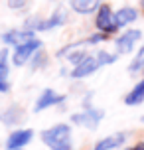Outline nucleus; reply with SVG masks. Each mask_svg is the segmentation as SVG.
<instances>
[{"label": "nucleus", "instance_id": "nucleus-18", "mask_svg": "<svg viewBox=\"0 0 144 150\" xmlns=\"http://www.w3.org/2000/svg\"><path fill=\"white\" fill-rule=\"evenodd\" d=\"M109 38H111V34H107V32H101V30H99L97 34H93V36L85 38V44H87V45H97V44H101V42H107Z\"/></svg>", "mask_w": 144, "mask_h": 150}, {"label": "nucleus", "instance_id": "nucleus-23", "mask_svg": "<svg viewBox=\"0 0 144 150\" xmlns=\"http://www.w3.org/2000/svg\"><path fill=\"white\" fill-rule=\"evenodd\" d=\"M140 120H142V122H144V117H142V119H140Z\"/></svg>", "mask_w": 144, "mask_h": 150}, {"label": "nucleus", "instance_id": "nucleus-5", "mask_svg": "<svg viewBox=\"0 0 144 150\" xmlns=\"http://www.w3.org/2000/svg\"><path fill=\"white\" fill-rule=\"evenodd\" d=\"M138 42H142V32L136 28H130V30H124L114 40V50L119 55H126V53H132L136 50Z\"/></svg>", "mask_w": 144, "mask_h": 150}, {"label": "nucleus", "instance_id": "nucleus-16", "mask_svg": "<svg viewBox=\"0 0 144 150\" xmlns=\"http://www.w3.org/2000/svg\"><path fill=\"white\" fill-rule=\"evenodd\" d=\"M47 61H49L47 53L44 52V50H38V52L34 53V57L30 59V69H32V71H40V69H46V67H47Z\"/></svg>", "mask_w": 144, "mask_h": 150}, {"label": "nucleus", "instance_id": "nucleus-4", "mask_svg": "<svg viewBox=\"0 0 144 150\" xmlns=\"http://www.w3.org/2000/svg\"><path fill=\"white\" fill-rule=\"evenodd\" d=\"M105 119V112L101 109H93V107H85L83 111L79 112H71V125H77V127H83L87 130H97L101 120Z\"/></svg>", "mask_w": 144, "mask_h": 150}, {"label": "nucleus", "instance_id": "nucleus-15", "mask_svg": "<svg viewBox=\"0 0 144 150\" xmlns=\"http://www.w3.org/2000/svg\"><path fill=\"white\" fill-rule=\"evenodd\" d=\"M140 103H144V79L138 81L136 85L126 93V97H124V105H128V107H136V105H140Z\"/></svg>", "mask_w": 144, "mask_h": 150}, {"label": "nucleus", "instance_id": "nucleus-3", "mask_svg": "<svg viewBox=\"0 0 144 150\" xmlns=\"http://www.w3.org/2000/svg\"><path fill=\"white\" fill-rule=\"evenodd\" d=\"M42 40L38 38H32V40H26L22 44L14 45V50H12V65L14 67H24L26 63H30V59L34 57V53L42 50Z\"/></svg>", "mask_w": 144, "mask_h": 150}, {"label": "nucleus", "instance_id": "nucleus-21", "mask_svg": "<svg viewBox=\"0 0 144 150\" xmlns=\"http://www.w3.org/2000/svg\"><path fill=\"white\" fill-rule=\"evenodd\" d=\"M126 150H144V142H138V144H134V146H130Z\"/></svg>", "mask_w": 144, "mask_h": 150}, {"label": "nucleus", "instance_id": "nucleus-1", "mask_svg": "<svg viewBox=\"0 0 144 150\" xmlns=\"http://www.w3.org/2000/svg\"><path fill=\"white\" fill-rule=\"evenodd\" d=\"M40 138L49 150H73V128L67 122H59L42 130Z\"/></svg>", "mask_w": 144, "mask_h": 150}, {"label": "nucleus", "instance_id": "nucleus-13", "mask_svg": "<svg viewBox=\"0 0 144 150\" xmlns=\"http://www.w3.org/2000/svg\"><path fill=\"white\" fill-rule=\"evenodd\" d=\"M136 20H138V10L132 8V6H122L114 12V24H116L119 30L121 28H126L130 24H134Z\"/></svg>", "mask_w": 144, "mask_h": 150}, {"label": "nucleus", "instance_id": "nucleus-8", "mask_svg": "<svg viewBox=\"0 0 144 150\" xmlns=\"http://www.w3.org/2000/svg\"><path fill=\"white\" fill-rule=\"evenodd\" d=\"M65 103V95L57 93L55 89H44L40 93V97L36 99V105H34V112H42L46 109H52V107L63 105Z\"/></svg>", "mask_w": 144, "mask_h": 150}, {"label": "nucleus", "instance_id": "nucleus-7", "mask_svg": "<svg viewBox=\"0 0 144 150\" xmlns=\"http://www.w3.org/2000/svg\"><path fill=\"white\" fill-rule=\"evenodd\" d=\"M99 69H101V65H99V61H97V55H89V53H87L79 63H75V65L71 67L69 77H71V79H83V77H89V75L97 73Z\"/></svg>", "mask_w": 144, "mask_h": 150}, {"label": "nucleus", "instance_id": "nucleus-9", "mask_svg": "<svg viewBox=\"0 0 144 150\" xmlns=\"http://www.w3.org/2000/svg\"><path fill=\"white\" fill-rule=\"evenodd\" d=\"M32 138H34L32 128H16L6 138V150H22L32 142Z\"/></svg>", "mask_w": 144, "mask_h": 150}, {"label": "nucleus", "instance_id": "nucleus-14", "mask_svg": "<svg viewBox=\"0 0 144 150\" xmlns=\"http://www.w3.org/2000/svg\"><path fill=\"white\" fill-rule=\"evenodd\" d=\"M69 8L81 16H89L93 12H97L99 6L103 4V0H67Z\"/></svg>", "mask_w": 144, "mask_h": 150}, {"label": "nucleus", "instance_id": "nucleus-11", "mask_svg": "<svg viewBox=\"0 0 144 150\" xmlns=\"http://www.w3.org/2000/svg\"><path fill=\"white\" fill-rule=\"evenodd\" d=\"M36 34L38 32L30 30V28H20V30H8L2 34V42L6 45H10V47H14V45L22 44V42H26V40H32V38H36Z\"/></svg>", "mask_w": 144, "mask_h": 150}, {"label": "nucleus", "instance_id": "nucleus-6", "mask_svg": "<svg viewBox=\"0 0 144 150\" xmlns=\"http://www.w3.org/2000/svg\"><path fill=\"white\" fill-rule=\"evenodd\" d=\"M95 28L101 32H107V34H114V32L119 30L116 28V24H114V12L113 8L109 6V4H101L99 10L95 12Z\"/></svg>", "mask_w": 144, "mask_h": 150}, {"label": "nucleus", "instance_id": "nucleus-20", "mask_svg": "<svg viewBox=\"0 0 144 150\" xmlns=\"http://www.w3.org/2000/svg\"><path fill=\"white\" fill-rule=\"evenodd\" d=\"M10 91V81H8V75L0 73V93H8Z\"/></svg>", "mask_w": 144, "mask_h": 150}, {"label": "nucleus", "instance_id": "nucleus-19", "mask_svg": "<svg viewBox=\"0 0 144 150\" xmlns=\"http://www.w3.org/2000/svg\"><path fill=\"white\" fill-rule=\"evenodd\" d=\"M28 2L30 0H6V4L10 10H24V8L28 6Z\"/></svg>", "mask_w": 144, "mask_h": 150}, {"label": "nucleus", "instance_id": "nucleus-22", "mask_svg": "<svg viewBox=\"0 0 144 150\" xmlns=\"http://www.w3.org/2000/svg\"><path fill=\"white\" fill-rule=\"evenodd\" d=\"M140 6H142V12H144V0H140Z\"/></svg>", "mask_w": 144, "mask_h": 150}, {"label": "nucleus", "instance_id": "nucleus-2", "mask_svg": "<svg viewBox=\"0 0 144 150\" xmlns=\"http://www.w3.org/2000/svg\"><path fill=\"white\" fill-rule=\"evenodd\" d=\"M63 24H67V10L57 6L49 18H38V16L28 18L24 22V28H30L34 32H47V30H55V28H59Z\"/></svg>", "mask_w": 144, "mask_h": 150}, {"label": "nucleus", "instance_id": "nucleus-17", "mask_svg": "<svg viewBox=\"0 0 144 150\" xmlns=\"http://www.w3.org/2000/svg\"><path fill=\"white\" fill-rule=\"evenodd\" d=\"M95 55H97V61H99L101 67H105V65H113L114 61H116V57H119V53H116V52L111 53V52H107V50H99Z\"/></svg>", "mask_w": 144, "mask_h": 150}, {"label": "nucleus", "instance_id": "nucleus-12", "mask_svg": "<svg viewBox=\"0 0 144 150\" xmlns=\"http://www.w3.org/2000/svg\"><path fill=\"white\" fill-rule=\"evenodd\" d=\"M126 138H128V132H124V130L114 132V134H109L105 138H101L93 146V150H114V148H119V146H122V144L126 142Z\"/></svg>", "mask_w": 144, "mask_h": 150}, {"label": "nucleus", "instance_id": "nucleus-10", "mask_svg": "<svg viewBox=\"0 0 144 150\" xmlns=\"http://www.w3.org/2000/svg\"><path fill=\"white\" fill-rule=\"evenodd\" d=\"M24 120H26V111L22 105H10L8 109L0 112V122L6 125V127H20Z\"/></svg>", "mask_w": 144, "mask_h": 150}]
</instances>
